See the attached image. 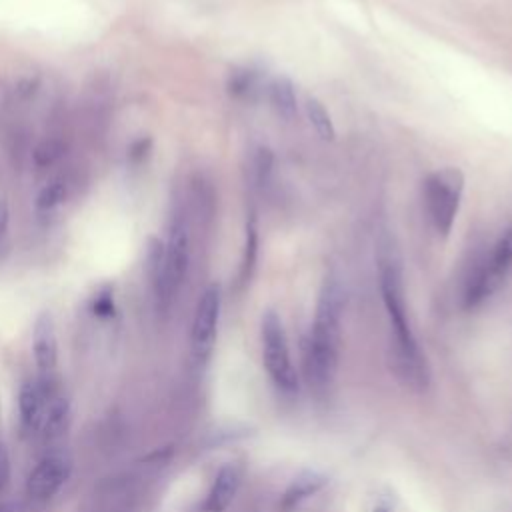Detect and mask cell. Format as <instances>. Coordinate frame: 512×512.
Listing matches in <instances>:
<instances>
[{
	"label": "cell",
	"instance_id": "6da1fadb",
	"mask_svg": "<svg viewBox=\"0 0 512 512\" xmlns=\"http://www.w3.org/2000/svg\"><path fill=\"white\" fill-rule=\"evenodd\" d=\"M378 278H380L382 302H384V308L390 320L392 338H394L392 354H394L396 372L404 378L406 384L424 388L428 384V368L408 322L400 262L390 242H382L378 248Z\"/></svg>",
	"mask_w": 512,
	"mask_h": 512
},
{
	"label": "cell",
	"instance_id": "7a4b0ae2",
	"mask_svg": "<svg viewBox=\"0 0 512 512\" xmlns=\"http://www.w3.org/2000/svg\"><path fill=\"white\" fill-rule=\"evenodd\" d=\"M342 310V286L334 276H328L318 294L314 324L306 344V372L316 388H326L336 374L340 356Z\"/></svg>",
	"mask_w": 512,
	"mask_h": 512
},
{
	"label": "cell",
	"instance_id": "3957f363",
	"mask_svg": "<svg viewBox=\"0 0 512 512\" xmlns=\"http://www.w3.org/2000/svg\"><path fill=\"white\" fill-rule=\"evenodd\" d=\"M190 264V232L182 218H174L168 240L164 244V256L158 274L152 280L156 300L162 308H168L180 292Z\"/></svg>",
	"mask_w": 512,
	"mask_h": 512
},
{
	"label": "cell",
	"instance_id": "277c9868",
	"mask_svg": "<svg viewBox=\"0 0 512 512\" xmlns=\"http://www.w3.org/2000/svg\"><path fill=\"white\" fill-rule=\"evenodd\" d=\"M464 194V174L458 168L432 172L424 182V202L428 218L440 236H448Z\"/></svg>",
	"mask_w": 512,
	"mask_h": 512
},
{
	"label": "cell",
	"instance_id": "5b68a950",
	"mask_svg": "<svg viewBox=\"0 0 512 512\" xmlns=\"http://www.w3.org/2000/svg\"><path fill=\"white\" fill-rule=\"evenodd\" d=\"M512 270V224H508L492 246L490 256L474 268L464 288V306L476 308L492 296Z\"/></svg>",
	"mask_w": 512,
	"mask_h": 512
},
{
	"label": "cell",
	"instance_id": "8992f818",
	"mask_svg": "<svg viewBox=\"0 0 512 512\" xmlns=\"http://www.w3.org/2000/svg\"><path fill=\"white\" fill-rule=\"evenodd\" d=\"M260 338H262V360L268 376L272 382L286 392L296 390L298 376L296 368L290 358L286 332L282 326L280 316L274 310H266L260 324Z\"/></svg>",
	"mask_w": 512,
	"mask_h": 512
},
{
	"label": "cell",
	"instance_id": "52a82bcc",
	"mask_svg": "<svg viewBox=\"0 0 512 512\" xmlns=\"http://www.w3.org/2000/svg\"><path fill=\"white\" fill-rule=\"evenodd\" d=\"M222 308V292L218 284H210L198 298L192 326H190V352L198 364H204L214 348L218 320Z\"/></svg>",
	"mask_w": 512,
	"mask_h": 512
},
{
	"label": "cell",
	"instance_id": "ba28073f",
	"mask_svg": "<svg viewBox=\"0 0 512 512\" xmlns=\"http://www.w3.org/2000/svg\"><path fill=\"white\" fill-rule=\"evenodd\" d=\"M68 476H70L68 458L62 454H46L30 470L26 480V494L38 502L48 500L64 486Z\"/></svg>",
	"mask_w": 512,
	"mask_h": 512
},
{
	"label": "cell",
	"instance_id": "9c48e42d",
	"mask_svg": "<svg viewBox=\"0 0 512 512\" xmlns=\"http://www.w3.org/2000/svg\"><path fill=\"white\" fill-rule=\"evenodd\" d=\"M32 354L36 368L42 378L54 376L56 362H58V342H56V330L54 320L48 312H42L32 330Z\"/></svg>",
	"mask_w": 512,
	"mask_h": 512
},
{
	"label": "cell",
	"instance_id": "30bf717a",
	"mask_svg": "<svg viewBox=\"0 0 512 512\" xmlns=\"http://www.w3.org/2000/svg\"><path fill=\"white\" fill-rule=\"evenodd\" d=\"M50 378L40 376L38 380L24 382L20 392H18L20 426L28 434H38L40 432L44 406H46V390H48V380Z\"/></svg>",
	"mask_w": 512,
	"mask_h": 512
},
{
	"label": "cell",
	"instance_id": "8fae6325",
	"mask_svg": "<svg viewBox=\"0 0 512 512\" xmlns=\"http://www.w3.org/2000/svg\"><path fill=\"white\" fill-rule=\"evenodd\" d=\"M240 470L234 464H226L218 470L214 476V482L206 494V500L202 504V512H224L230 502L234 500L238 488H240Z\"/></svg>",
	"mask_w": 512,
	"mask_h": 512
},
{
	"label": "cell",
	"instance_id": "7c38bea8",
	"mask_svg": "<svg viewBox=\"0 0 512 512\" xmlns=\"http://www.w3.org/2000/svg\"><path fill=\"white\" fill-rule=\"evenodd\" d=\"M70 416V404L64 392L54 384V378L48 380V390H46V406H44V416L40 424V432L44 438H56L64 432L66 422Z\"/></svg>",
	"mask_w": 512,
	"mask_h": 512
},
{
	"label": "cell",
	"instance_id": "4fadbf2b",
	"mask_svg": "<svg viewBox=\"0 0 512 512\" xmlns=\"http://www.w3.org/2000/svg\"><path fill=\"white\" fill-rule=\"evenodd\" d=\"M266 94H268L270 106L282 120H292L296 116L298 102H296V92H294V84L290 78H286V76L272 78L266 84Z\"/></svg>",
	"mask_w": 512,
	"mask_h": 512
},
{
	"label": "cell",
	"instance_id": "5bb4252c",
	"mask_svg": "<svg viewBox=\"0 0 512 512\" xmlns=\"http://www.w3.org/2000/svg\"><path fill=\"white\" fill-rule=\"evenodd\" d=\"M228 92L238 100H252L262 90V74L252 68L234 70L228 76Z\"/></svg>",
	"mask_w": 512,
	"mask_h": 512
},
{
	"label": "cell",
	"instance_id": "9a60e30c",
	"mask_svg": "<svg viewBox=\"0 0 512 512\" xmlns=\"http://www.w3.org/2000/svg\"><path fill=\"white\" fill-rule=\"evenodd\" d=\"M324 478L320 474H314V472H308V474H302L298 476L290 486L288 490L284 492V498H282V508L284 510H290L294 506H298L304 498L316 494L322 486H324Z\"/></svg>",
	"mask_w": 512,
	"mask_h": 512
},
{
	"label": "cell",
	"instance_id": "2e32d148",
	"mask_svg": "<svg viewBox=\"0 0 512 512\" xmlns=\"http://www.w3.org/2000/svg\"><path fill=\"white\" fill-rule=\"evenodd\" d=\"M306 116H308V122L310 126L314 128V132L326 140V142H332L334 136H336V130H334V124H332V118L328 114V110L324 108V104L318 100V98H308L306 100Z\"/></svg>",
	"mask_w": 512,
	"mask_h": 512
},
{
	"label": "cell",
	"instance_id": "e0dca14e",
	"mask_svg": "<svg viewBox=\"0 0 512 512\" xmlns=\"http://www.w3.org/2000/svg\"><path fill=\"white\" fill-rule=\"evenodd\" d=\"M66 154V146L58 138H46L32 150V160L38 168L54 166Z\"/></svg>",
	"mask_w": 512,
	"mask_h": 512
},
{
	"label": "cell",
	"instance_id": "ac0fdd59",
	"mask_svg": "<svg viewBox=\"0 0 512 512\" xmlns=\"http://www.w3.org/2000/svg\"><path fill=\"white\" fill-rule=\"evenodd\" d=\"M256 254H258V228L254 216L246 222V246H244V258L240 266V280L246 282L252 276L254 264H256Z\"/></svg>",
	"mask_w": 512,
	"mask_h": 512
},
{
	"label": "cell",
	"instance_id": "d6986e66",
	"mask_svg": "<svg viewBox=\"0 0 512 512\" xmlns=\"http://www.w3.org/2000/svg\"><path fill=\"white\" fill-rule=\"evenodd\" d=\"M68 194V184L62 178H56L52 182H48L36 196V208L38 210H52L56 206H60L66 200Z\"/></svg>",
	"mask_w": 512,
	"mask_h": 512
},
{
	"label": "cell",
	"instance_id": "ffe728a7",
	"mask_svg": "<svg viewBox=\"0 0 512 512\" xmlns=\"http://www.w3.org/2000/svg\"><path fill=\"white\" fill-rule=\"evenodd\" d=\"M254 166H256V178L264 186L270 178V172H272V152L268 148H260L258 154H256Z\"/></svg>",
	"mask_w": 512,
	"mask_h": 512
},
{
	"label": "cell",
	"instance_id": "44dd1931",
	"mask_svg": "<svg viewBox=\"0 0 512 512\" xmlns=\"http://www.w3.org/2000/svg\"><path fill=\"white\" fill-rule=\"evenodd\" d=\"M92 310H94V314H98V316H108V314L114 312V298H112V290H110V288H106V290H102V292L96 294L94 304H92Z\"/></svg>",
	"mask_w": 512,
	"mask_h": 512
},
{
	"label": "cell",
	"instance_id": "7402d4cb",
	"mask_svg": "<svg viewBox=\"0 0 512 512\" xmlns=\"http://www.w3.org/2000/svg\"><path fill=\"white\" fill-rule=\"evenodd\" d=\"M150 146H152L150 138H138L136 142H132V146H130V150H128L130 160H132V162L144 160V156L150 152Z\"/></svg>",
	"mask_w": 512,
	"mask_h": 512
},
{
	"label": "cell",
	"instance_id": "603a6c76",
	"mask_svg": "<svg viewBox=\"0 0 512 512\" xmlns=\"http://www.w3.org/2000/svg\"><path fill=\"white\" fill-rule=\"evenodd\" d=\"M6 228H8V206H6V200L0 192V238L4 236Z\"/></svg>",
	"mask_w": 512,
	"mask_h": 512
},
{
	"label": "cell",
	"instance_id": "cb8c5ba5",
	"mask_svg": "<svg viewBox=\"0 0 512 512\" xmlns=\"http://www.w3.org/2000/svg\"><path fill=\"white\" fill-rule=\"evenodd\" d=\"M6 478H8V464L4 458H0V488L6 484Z\"/></svg>",
	"mask_w": 512,
	"mask_h": 512
},
{
	"label": "cell",
	"instance_id": "d4e9b609",
	"mask_svg": "<svg viewBox=\"0 0 512 512\" xmlns=\"http://www.w3.org/2000/svg\"><path fill=\"white\" fill-rule=\"evenodd\" d=\"M0 512H18V506L14 502H0Z\"/></svg>",
	"mask_w": 512,
	"mask_h": 512
},
{
	"label": "cell",
	"instance_id": "484cf974",
	"mask_svg": "<svg viewBox=\"0 0 512 512\" xmlns=\"http://www.w3.org/2000/svg\"><path fill=\"white\" fill-rule=\"evenodd\" d=\"M374 512H388V508H384V506H380V508H376Z\"/></svg>",
	"mask_w": 512,
	"mask_h": 512
}]
</instances>
